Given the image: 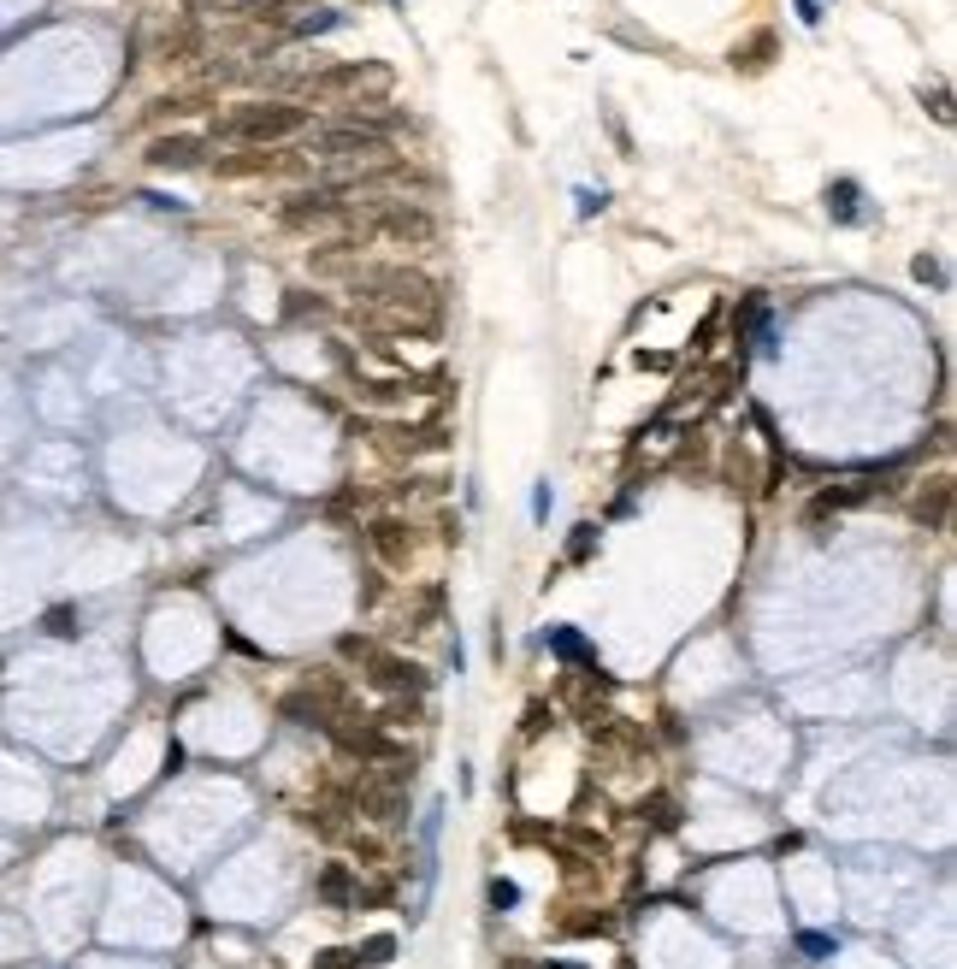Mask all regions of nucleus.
<instances>
[{"label": "nucleus", "mask_w": 957, "mask_h": 969, "mask_svg": "<svg viewBox=\"0 0 957 969\" xmlns=\"http://www.w3.org/2000/svg\"><path fill=\"white\" fill-rule=\"evenodd\" d=\"M361 668H367V686H379V692H396V698L426 692V668H414L408 656H390V650H379V645L361 656Z\"/></svg>", "instance_id": "6"}, {"label": "nucleus", "mask_w": 957, "mask_h": 969, "mask_svg": "<svg viewBox=\"0 0 957 969\" xmlns=\"http://www.w3.org/2000/svg\"><path fill=\"white\" fill-rule=\"evenodd\" d=\"M615 928V916H574V922H562V934H609Z\"/></svg>", "instance_id": "17"}, {"label": "nucleus", "mask_w": 957, "mask_h": 969, "mask_svg": "<svg viewBox=\"0 0 957 969\" xmlns=\"http://www.w3.org/2000/svg\"><path fill=\"white\" fill-rule=\"evenodd\" d=\"M828 201L845 213V219H851V213H857V207H851V201H857V184H839V190H828Z\"/></svg>", "instance_id": "24"}, {"label": "nucleus", "mask_w": 957, "mask_h": 969, "mask_svg": "<svg viewBox=\"0 0 957 969\" xmlns=\"http://www.w3.org/2000/svg\"><path fill=\"white\" fill-rule=\"evenodd\" d=\"M319 899H325L331 910L355 905V875H349V863H325V869H319Z\"/></svg>", "instance_id": "10"}, {"label": "nucleus", "mask_w": 957, "mask_h": 969, "mask_svg": "<svg viewBox=\"0 0 957 969\" xmlns=\"http://www.w3.org/2000/svg\"><path fill=\"white\" fill-rule=\"evenodd\" d=\"M361 89H390V71L379 60H349V65H331V71H314L302 83V95L314 101H337V95H361Z\"/></svg>", "instance_id": "4"}, {"label": "nucleus", "mask_w": 957, "mask_h": 969, "mask_svg": "<svg viewBox=\"0 0 957 969\" xmlns=\"http://www.w3.org/2000/svg\"><path fill=\"white\" fill-rule=\"evenodd\" d=\"M302 130H308V113L290 107V101H249L231 119H219V136H231L243 148H278V142H290Z\"/></svg>", "instance_id": "2"}, {"label": "nucleus", "mask_w": 957, "mask_h": 969, "mask_svg": "<svg viewBox=\"0 0 957 969\" xmlns=\"http://www.w3.org/2000/svg\"><path fill=\"white\" fill-rule=\"evenodd\" d=\"M833 946H839L833 934H798V952H804V958H828Z\"/></svg>", "instance_id": "19"}, {"label": "nucleus", "mask_w": 957, "mask_h": 969, "mask_svg": "<svg viewBox=\"0 0 957 969\" xmlns=\"http://www.w3.org/2000/svg\"><path fill=\"white\" fill-rule=\"evenodd\" d=\"M946 515H952V479H928V491L916 497V520L940 532V526H946Z\"/></svg>", "instance_id": "11"}, {"label": "nucleus", "mask_w": 957, "mask_h": 969, "mask_svg": "<svg viewBox=\"0 0 957 969\" xmlns=\"http://www.w3.org/2000/svg\"><path fill=\"white\" fill-rule=\"evenodd\" d=\"M638 822H650L656 834H674L680 828V804L668 792H650V798H638Z\"/></svg>", "instance_id": "13"}, {"label": "nucleus", "mask_w": 957, "mask_h": 969, "mask_svg": "<svg viewBox=\"0 0 957 969\" xmlns=\"http://www.w3.org/2000/svg\"><path fill=\"white\" fill-rule=\"evenodd\" d=\"M314 969H361V964H355V952H319Z\"/></svg>", "instance_id": "23"}, {"label": "nucleus", "mask_w": 957, "mask_h": 969, "mask_svg": "<svg viewBox=\"0 0 957 969\" xmlns=\"http://www.w3.org/2000/svg\"><path fill=\"white\" fill-rule=\"evenodd\" d=\"M349 851H355V857H367V863H384V840H373V834H361V828L349 834Z\"/></svg>", "instance_id": "18"}, {"label": "nucleus", "mask_w": 957, "mask_h": 969, "mask_svg": "<svg viewBox=\"0 0 957 969\" xmlns=\"http://www.w3.org/2000/svg\"><path fill=\"white\" fill-rule=\"evenodd\" d=\"M768 54H774V36H757L751 48H733V65H745V71H763Z\"/></svg>", "instance_id": "16"}, {"label": "nucleus", "mask_w": 957, "mask_h": 969, "mask_svg": "<svg viewBox=\"0 0 957 969\" xmlns=\"http://www.w3.org/2000/svg\"><path fill=\"white\" fill-rule=\"evenodd\" d=\"M532 969H574V964H532Z\"/></svg>", "instance_id": "25"}, {"label": "nucleus", "mask_w": 957, "mask_h": 969, "mask_svg": "<svg viewBox=\"0 0 957 969\" xmlns=\"http://www.w3.org/2000/svg\"><path fill=\"white\" fill-rule=\"evenodd\" d=\"M591 550H597V526H574V544H568V556H574V562H585Z\"/></svg>", "instance_id": "20"}, {"label": "nucleus", "mask_w": 957, "mask_h": 969, "mask_svg": "<svg viewBox=\"0 0 957 969\" xmlns=\"http://www.w3.org/2000/svg\"><path fill=\"white\" fill-rule=\"evenodd\" d=\"M296 6H314V0H243V18H255V24H278V18H290Z\"/></svg>", "instance_id": "14"}, {"label": "nucleus", "mask_w": 957, "mask_h": 969, "mask_svg": "<svg viewBox=\"0 0 957 969\" xmlns=\"http://www.w3.org/2000/svg\"><path fill=\"white\" fill-rule=\"evenodd\" d=\"M48 633H54V639H71V633H77V609H54V615H48Z\"/></svg>", "instance_id": "21"}, {"label": "nucleus", "mask_w": 957, "mask_h": 969, "mask_svg": "<svg viewBox=\"0 0 957 969\" xmlns=\"http://www.w3.org/2000/svg\"><path fill=\"white\" fill-rule=\"evenodd\" d=\"M367 550H373V562H379L384 574H408V568H414V556H420L414 520H402V515H379L373 526H367Z\"/></svg>", "instance_id": "3"}, {"label": "nucleus", "mask_w": 957, "mask_h": 969, "mask_svg": "<svg viewBox=\"0 0 957 969\" xmlns=\"http://www.w3.org/2000/svg\"><path fill=\"white\" fill-rule=\"evenodd\" d=\"M308 154L314 160H379V154H390V136L379 125H331L314 136Z\"/></svg>", "instance_id": "5"}, {"label": "nucleus", "mask_w": 957, "mask_h": 969, "mask_svg": "<svg viewBox=\"0 0 957 969\" xmlns=\"http://www.w3.org/2000/svg\"><path fill=\"white\" fill-rule=\"evenodd\" d=\"M284 166H290V160H278L272 148H249V154H231V160L219 154V160H213L219 178H266V172H284Z\"/></svg>", "instance_id": "9"}, {"label": "nucleus", "mask_w": 957, "mask_h": 969, "mask_svg": "<svg viewBox=\"0 0 957 969\" xmlns=\"http://www.w3.org/2000/svg\"><path fill=\"white\" fill-rule=\"evenodd\" d=\"M491 905L514 910V905H520V887H514V881H491Z\"/></svg>", "instance_id": "22"}, {"label": "nucleus", "mask_w": 957, "mask_h": 969, "mask_svg": "<svg viewBox=\"0 0 957 969\" xmlns=\"http://www.w3.org/2000/svg\"><path fill=\"white\" fill-rule=\"evenodd\" d=\"M184 6H190V12H195V6H201V0H184Z\"/></svg>", "instance_id": "26"}, {"label": "nucleus", "mask_w": 957, "mask_h": 969, "mask_svg": "<svg viewBox=\"0 0 957 969\" xmlns=\"http://www.w3.org/2000/svg\"><path fill=\"white\" fill-rule=\"evenodd\" d=\"M349 290L361 296V320L384 331H432L438 325V284L414 266H355Z\"/></svg>", "instance_id": "1"}, {"label": "nucleus", "mask_w": 957, "mask_h": 969, "mask_svg": "<svg viewBox=\"0 0 957 969\" xmlns=\"http://www.w3.org/2000/svg\"><path fill=\"white\" fill-rule=\"evenodd\" d=\"M384 455H426V450H444V432L438 426H379V438H373Z\"/></svg>", "instance_id": "8"}, {"label": "nucleus", "mask_w": 957, "mask_h": 969, "mask_svg": "<svg viewBox=\"0 0 957 969\" xmlns=\"http://www.w3.org/2000/svg\"><path fill=\"white\" fill-rule=\"evenodd\" d=\"M544 645H550V656H562V662H574V668H597V650L585 645L574 627H550Z\"/></svg>", "instance_id": "12"}, {"label": "nucleus", "mask_w": 957, "mask_h": 969, "mask_svg": "<svg viewBox=\"0 0 957 969\" xmlns=\"http://www.w3.org/2000/svg\"><path fill=\"white\" fill-rule=\"evenodd\" d=\"M396 958V940L390 934H373V940H361V952H355V964H367V969H384Z\"/></svg>", "instance_id": "15"}, {"label": "nucleus", "mask_w": 957, "mask_h": 969, "mask_svg": "<svg viewBox=\"0 0 957 969\" xmlns=\"http://www.w3.org/2000/svg\"><path fill=\"white\" fill-rule=\"evenodd\" d=\"M201 154H207V136H184L178 130V136H154L142 160L154 172H190V166H201Z\"/></svg>", "instance_id": "7"}]
</instances>
